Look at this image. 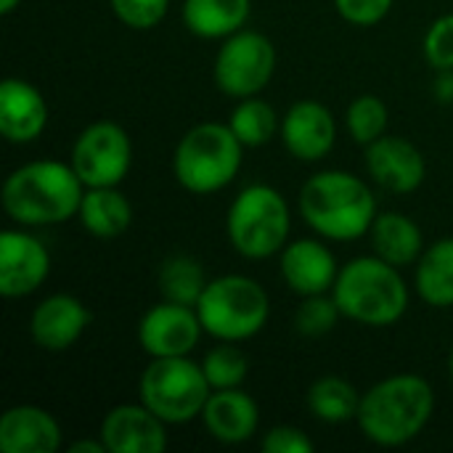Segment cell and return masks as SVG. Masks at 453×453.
<instances>
[{
    "label": "cell",
    "mask_w": 453,
    "mask_h": 453,
    "mask_svg": "<svg viewBox=\"0 0 453 453\" xmlns=\"http://www.w3.org/2000/svg\"><path fill=\"white\" fill-rule=\"evenodd\" d=\"M85 183L69 162L37 159L16 167L3 183V210L21 228L58 226L77 218Z\"/></svg>",
    "instance_id": "obj_1"
},
{
    "label": "cell",
    "mask_w": 453,
    "mask_h": 453,
    "mask_svg": "<svg viewBox=\"0 0 453 453\" xmlns=\"http://www.w3.org/2000/svg\"><path fill=\"white\" fill-rule=\"evenodd\" d=\"M435 414V390L419 374H393L361 395L358 427L366 441L398 449L425 433Z\"/></svg>",
    "instance_id": "obj_2"
},
{
    "label": "cell",
    "mask_w": 453,
    "mask_h": 453,
    "mask_svg": "<svg viewBox=\"0 0 453 453\" xmlns=\"http://www.w3.org/2000/svg\"><path fill=\"white\" fill-rule=\"evenodd\" d=\"M300 215L321 236L332 242H356L372 231L377 196L366 180L345 170H321L300 188Z\"/></svg>",
    "instance_id": "obj_3"
},
{
    "label": "cell",
    "mask_w": 453,
    "mask_h": 453,
    "mask_svg": "<svg viewBox=\"0 0 453 453\" xmlns=\"http://www.w3.org/2000/svg\"><path fill=\"white\" fill-rule=\"evenodd\" d=\"M332 297L342 319L361 326H393L409 311V287L401 268L377 255L345 263L332 287Z\"/></svg>",
    "instance_id": "obj_4"
},
{
    "label": "cell",
    "mask_w": 453,
    "mask_h": 453,
    "mask_svg": "<svg viewBox=\"0 0 453 453\" xmlns=\"http://www.w3.org/2000/svg\"><path fill=\"white\" fill-rule=\"evenodd\" d=\"M244 143L228 122H199L186 130L173 154L175 180L191 194H218L242 170Z\"/></svg>",
    "instance_id": "obj_5"
},
{
    "label": "cell",
    "mask_w": 453,
    "mask_h": 453,
    "mask_svg": "<svg viewBox=\"0 0 453 453\" xmlns=\"http://www.w3.org/2000/svg\"><path fill=\"white\" fill-rule=\"evenodd\" d=\"M196 316L204 334L218 342H247L260 334L271 316V300L260 281L244 273H226L207 281Z\"/></svg>",
    "instance_id": "obj_6"
},
{
    "label": "cell",
    "mask_w": 453,
    "mask_h": 453,
    "mask_svg": "<svg viewBox=\"0 0 453 453\" xmlns=\"http://www.w3.org/2000/svg\"><path fill=\"white\" fill-rule=\"evenodd\" d=\"M292 231V212L281 191L268 183H252L236 194L226 215L231 247L247 260L279 255Z\"/></svg>",
    "instance_id": "obj_7"
},
{
    "label": "cell",
    "mask_w": 453,
    "mask_h": 453,
    "mask_svg": "<svg viewBox=\"0 0 453 453\" xmlns=\"http://www.w3.org/2000/svg\"><path fill=\"white\" fill-rule=\"evenodd\" d=\"M212 388L202 364L188 356L151 358L138 380V401L167 425H186L199 419Z\"/></svg>",
    "instance_id": "obj_8"
},
{
    "label": "cell",
    "mask_w": 453,
    "mask_h": 453,
    "mask_svg": "<svg viewBox=\"0 0 453 453\" xmlns=\"http://www.w3.org/2000/svg\"><path fill=\"white\" fill-rule=\"evenodd\" d=\"M276 72V45L255 29H239L223 40L212 77L223 96L228 98H250L257 96Z\"/></svg>",
    "instance_id": "obj_9"
},
{
    "label": "cell",
    "mask_w": 453,
    "mask_h": 453,
    "mask_svg": "<svg viewBox=\"0 0 453 453\" xmlns=\"http://www.w3.org/2000/svg\"><path fill=\"white\" fill-rule=\"evenodd\" d=\"M69 165L85 188L119 186L133 167V141L117 122H93L77 135Z\"/></svg>",
    "instance_id": "obj_10"
},
{
    "label": "cell",
    "mask_w": 453,
    "mask_h": 453,
    "mask_svg": "<svg viewBox=\"0 0 453 453\" xmlns=\"http://www.w3.org/2000/svg\"><path fill=\"white\" fill-rule=\"evenodd\" d=\"M204 334L196 308L178 305L162 300L159 305L149 308L138 321V345L151 358H173V356H191Z\"/></svg>",
    "instance_id": "obj_11"
},
{
    "label": "cell",
    "mask_w": 453,
    "mask_h": 453,
    "mask_svg": "<svg viewBox=\"0 0 453 453\" xmlns=\"http://www.w3.org/2000/svg\"><path fill=\"white\" fill-rule=\"evenodd\" d=\"M50 273V255L45 244L21 231L8 228L0 234V295L27 297L37 292Z\"/></svg>",
    "instance_id": "obj_12"
},
{
    "label": "cell",
    "mask_w": 453,
    "mask_h": 453,
    "mask_svg": "<svg viewBox=\"0 0 453 453\" xmlns=\"http://www.w3.org/2000/svg\"><path fill=\"white\" fill-rule=\"evenodd\" d=\"M281 143L300 162H319L329 157L337 143V119L321 101L305 98L287 109L281 117Z\"/></svg>",
    "instance_id": "obj_13"
},
{
    "label": "cell",
    "mask_w": 453,
    "mask_h": 453,
    "mask_svg": "<svg viewBox=\"0 0 453 453\" xmlns=\"http://www.w3.org/2000/svg\"><path fill=\"white\" fill-rule=\"evenodd\" d=\"M366 170L390 194H414L427 178L425 154L411 141L388 133L366 146Z\"/></svg>",
    "instance_id": "obj_14"
},
{
    "label": "cell",
    "mask_w": 453,
    "mask_h": 453,
    "mask_svg": "<svg viewBox=\"0 0 453 453\" xmlns=\"http://www.w3.org/2000/svg\"><path fill=\"white\" fill-rule=\"evenodd\" d=\"M167 422L138 403H119L106 411L98 438L109 453H162L167 449Z\"/></svg>",
    "instance_id": "obj_15"
},
{
    "label": "cell",
    "mask_w": 453,
    "mask_h": 453,
    "mask_svg": "<svg viewBox=\"0 0 453 453\" xmlns=\"http://www.w3.org/2000/svg\"><path fill=\"white\" fill-rule=\"evenodd\" d=\"M90 326L88 305L74 295H50L29 316V337L45 353L69 350Z\"/></svg>",
    "instance_id": "obj_16"
},
{
    "label": "cell",
    "mask_w": 453,
    "mask_h": 453,
    "mask_svg": "<svg viewBox=\"0 0 453 453\" xmlns=\"http://www.w3.org/2000/svg\"><path fill=\"white\" fill-rule=\"evenodd\" d=\"M279 271L284 284L300 295H324L332 292L340 265L332 250L319 239H295L279 252Z\"/></svg>",
    "instance_id": "obj_17"
},
{
    "label": "cell",
    "mask_w": 453,
    "mask_h": 453,
    "mask_svg": "<svg viewBox=\"0 0 453 453\" xmlns=\"http://www.w3.org/2000/svg\"><path fill=\"white\" fill-rule=\"evenodd\" d=\"M48 127V104L42 93L19 77L0 85V135L8 143H32Z\"/></svg>",
    "instance_id": "obj_18"
},
{
    "label": "cell",
    "mask_w": 453,
    "mask_h": 453,
    "mask_svg": "<svg viewBox=\"0 0 453 453\" xmlns=\"http://www.w3.org/2000/svg\"><path fill=\"white\" fill-rule=\"evenodd\" d=\"M199 419L218 443L239 446L255 438L260 427V409L257 401L239 388L212 390Z\"/></svg>",
    "instance_id": "obj_19"
},
{
    "label": "cell",
    "mask_w": 453,
    "mask_h": 453,
    "mask_svg": "<svg viewBox=\"0 0 453 453\" xmlns=\"http://www.w3.org/2000/svg\"><path fill=\"white\" fill-rule=\"evenodd\" d=\"M61 446V427L50 411L21 403L0 417V451L53 453Z\"/></svg>",
    "instance_id": "obj_20"
},
{
    "label": "cell",
    "mask_w": 453,
    "mask_h": 453,
    "mask_svg": "<svg viewBox=\"0 0 453 453\" xmlns=\"http://www.w3.org/2000/svg\"><path fill=\"white\" fill-rule=\"evenodd\" d=\"M372 250L395 268L417 265L425 252L422 228L403 212H380L372 223Z\"/></svg>",
    "instance_id": "obj_21"
},
{
    "label": "cell",
    "mask_w": 453,
    "mask_h": 453,
    "mask_svg": "<svg viewBox=\"0 0 453 453\" xmlns=\"http://www.w3.org/2000/svg\"><path fill=\"white\" fill-rule=\"evenodd\" d=\"M252 0H183V27L202 40H226L244 29Z\"/></svg>",
    "instance_id": "obj_22"
},
{
    "label": "cell",
    "mask_w": 453,
    "mask_h": 453,
    "mask_svg": "<svg viewBox=\"0 0 453 453\" xmlns=\"http://www.w3.org/2000/svg\"><path fill=\"white\" fill-rule=\"evenodd\" d=\"M77 218L90 236L117 239L130 228L133 207H130V199L117 186L85 188Z\"/></svg>",
    "instance_id": "obj_23"
},
{
    "label": "cell",
    "mask_w": 453,
    "mask_h": 453,
    "mask_svg": "<svg viewBox=\"0 0 453 453\" xmlns=\"http://www.w3.org/2000/svg\"><path fill=\"white\" fill-rule=\"evenodd\" d=\"M417 295L430 308H451L453 305V236L438 239L425 247L414 271Z\"/></svg>",
    "instance_id": "obj_24"
},
{
    "label": "cell",
    "mask_w": 453,
    "mask_h": 453,
    "mask_svg": "<svg viewBox=\"0 0 453 453\" xmlns=\"http://www.w3.org/2000/svg\"><path fill=\"white\" fill-rule=\"evenodd\" d=\"M361 393L342 377H321L308 388V411L326 425H345L358 417Z\"/></svg>",
    "instance_id": "obj_25"
},
{
    "label": "cell",
    "mask_w": 453,
    "mask_h": 453,
    "mask_svg": "<svg viewBox=\"0 0 453 453\" xmlns=\"http://www.w3.org/2000/svg\"><path fill=\"white\" fill-rule=\"evenodd\" d=\"M207 287V273L199 260L191 255H173L159 268V292L165 300L196 308Z\"/></svg>",
    "instance_id": "obj_26"
},
{
    "label": "cell",
    "mask_w": 453,
    "mask_h": 453,
    "mask_svg": "<svg viewBox=\"0 0 453 453\" xmlns=\"http://www.w3.org/2000/svg\"><path fill=\"white\" fill-rule=\"evenodd\" d=\"M228 127L244 143V149L247 146L257 149L273 141V135L281 130V119L276 117V109L268 101L250 96V98H239V104L228 117Z\"/></svg>",
    "instance_id": "obj_27"
},
{
    "label": "cell",
    "mask_w": 453,
    "mask_h": 453,
    "mask_svg": "<svg viewBox=\"0 0 453 453\" xmlns=\"http://www.w3.org/2000/svg\"><path fill=\"white\" fill-rule=\"evenodd\" d=\"M345 125L358 146H369L388 133V106L380 96L364 93L350 101L345 111Z\"/></svg>",
    "instance_id": "obj_28"
},
{
    "label": "cell",
    "mask_w": 453,
    "mask_h": 453,
    "mask_svg": "<svg viewBox=\"0 0 453 453\" xmlns=\"http://www.w3.org/2000/svg\"><path fill=\"white\" fill-rule=\"evenodd\" d=\"M202 369L212 390H231V388H242V382L247 380L250 361L236 348V342H220L218 348L204 353Z\"/></svg>",
    "instance_id": "obj_29"
},
{
    "label": "cell",
    "mask_w": 453,
    "mask_h": 453,
    "mask_svg": "<svg viewBox=\"0 0 453 453\" xmlns=\"http://www.w3.org/2000/svg\"><path fill=\"white\" fill-rule=\"evenodd\" d=\"M340 319H342V313H340V305L332 297V292L308 295V297H303V303L295 311V329L303 337H324L337 326Z\"/></svg>",
    "instance_id": "obj_30"
},
{
    "label": "cell",
    "mask_w": 453,
    "mask_h": 453,
    "mask_svg": "<svg viewBox=\"0 0 453 453\" xmlns=\"http://www.w3.org/2000/svg\"><path fill=\"white\" fill-rule=\"evenodd\" d=\"M114 16L130 29H154L165 21L170 0H109Z\"/></svg>",
    "instance_id": "obj_31"
},
{
    "label": "cell",
    "mask_w": 453,
    "mask_h": 453,
    "mask_svg": "<svg viewBox=\"0 0 453 453\" xmlns=\"http://www.w3.org/2000/svg\"><path fill=\"white\" fill-rule=\"evenodd\" d=\"M422 50L433 69L438 72L453 69V13H443L430 24Z\"/></svg>",
    "instance_id": "obj_32"
},
{
    "label": "cell",
    "mask_w": 453,
    "mask_h": 453,
    "mask_svg": "<svg viewBox=\"0 0 453 453\" xmlns=\"http://www.w3.org/2000/svg\"><path fill=\"white\" fill-rule=\"evenodd\" d=\"M393 3L395 0H334V8L353 27H374L390 13Z\"/></svg>",
    "instance_id": "obj_33"
},
{
    "label": "cell",
    "mask_w": 453,
    "mask_h": 453,
    "mask_svg": "<svg viewBox=\"0 0 453 453\" xmlns=\"http://www.w3.org/2000/svg\"><path fill=\"white\" fill-rule=\"evenodd\" d=\"M260 449L265 453H311L313 451V441L300 427L276 425L263 435Z\"/></svg>",
    "instance_id": "obj_34"
},
{
    "label": "cell",
    "mask_w": 453,
    "mask_h": 453,
    "mask_svg": "<svg viewBox=\"0 0 453 453\" xmlns=\"http://www.w3.org/2000/svg\"><path fill=\"white\" fill-rule=\"evenodd\" d=\"M69 453H106V443L98 441H77L69 446Z\"/></svg>",
    "instance_id": "obj_35"
},
{
    "label": "cell",
    "mask_w": 453,
    "mask_h": 453,
    "mask_svg": "<svg viewBox=\"0 0 453 453\" xmlns=\"http://www.w3.org/2000/svg\"><path fill=\"white\" fill-rule=\"evenodd\" d=\"M19 3H21V0H0V13H5V16L13 13Z\"/></svg>",
    "instance_id": "obj_36"
},
{
    "label": "cell",
    "mask_w": 453,
    "mask_h": 453,
    "mask_svg": "<svg viewBox=\"0 0 453 453\" xmlns=\"http://www.w3.org/2000/svg\"><path fill=\"white\" fill-rule=\"evenodd\" d=\"M449 372H451V380H453V345H451V353H449Z\"/></svg>",
    "instance_id": "obj_37"
}]
</instances>
